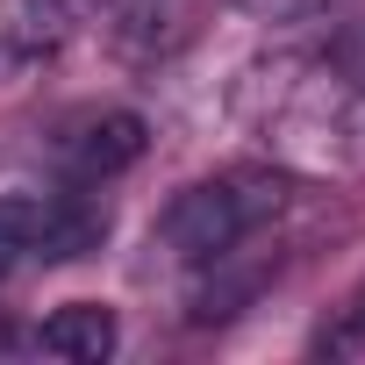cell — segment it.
I'll use <instances>...</instances> for the list:
<instances>
[{
    "mask_svg": "<svg viewBox=\"0 0 365 365\" xmlns=\"http://www.w3.org/2000/svg\"><path fill=\"white\" fill-rule=\"evenodd\" d=\"M287 208V179L279 172H258V165H230V172H208L194 187H179L158 215V244L165 258L179 265H215V258H237L244 237H258L272 215Z\"/></svg>",
    "mask_w": 365,
    "mask_h": 365,
    "instance_id": "6da1fadb",
    "label": "cell"
},
{
    "mask_svg": "<svg viewBox=\"0 0 365 365\" xmlns=\"http://www.w3.org/2000/svg\"><path fill=\"white\" fill-rule=\"evenodd\" d=\"M143 143H150L143 115H129V108H93V115H72L51 150H58V172L72 179V187L93 194V187H108L115 172H129V165L143 158Z\"/></svg>",
    "mask_w": 365,
    "mask_h": 365,
    "instance_id": "7a4b0ae2",
    "label": "cell"
},
{
    "mask_svg": "<svg viewBox=\"0 0 365 365\" xmlns=\"http://www.w3.org/2000/svg\"><path fill=\"white\" fill-rule=\"evenodd\" d=\"M86 8L93 0H0V79H15L36 58H51Z\"/></svg>",
    "mask_w": 365,
    "mask_h": 365,
    "instance_id": "3957f363",
    "label": "cell"
},
{
    "mask_svg": "<svg viewBox=\"0 0 365 365\" xmlns=\"http://www.w3.org/2000/svg\"><path fill=\"white\" fill-rule=\"evenodd\" d=\"M36 344H43L51 358L101 365V358H115V344H122V322H115V308H108V301H65V308H51V315H43Z\"/></svg>",
    "mask_w": 365,
    "mask_h": 365,
    "instance_id": "277c9868",
    "label": "cell"
},
{
    "mask_svg": "<svg viewBox=\"0 0 365 365\" xmlns=\"http://www.w3.org/2000/svg\"><path fill=\"white\" fill-rule=\"evenodd\" d=\"M43 230H51V194H8L0 201V279L29 258H43Z\"/></svg>",
    "mask_w": 365,
    "mask_h": 365,
    "instance_id": "5b68a950",
    "label": "cell"
},
{
    "mask_svg": "<svg viewBox=\"0 0 365 365\" xmlns=\"http://www.w3.org/2000/svg\"><path fill=\"white\" fill-rule=\"evenodd\" d=\"M315 351H322V358H365V301H351L336 322H322Z\"/></svg>",
    "mask_w": 365,
    "mask_h": 365,
    "instance_id": "8992f818",
    "label": "cell"
}]
</instances>
